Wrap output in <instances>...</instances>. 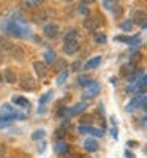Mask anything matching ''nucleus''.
Segmentation results:
<instances>
[{"label": "nucleus", "mask_w": 147, "mask_h": 158, "mask_svg": "<svg viewBox=\"0 0 147 158\" xmlns=\"http://www.w3.org/2000/svg\"><path fill=\"white\" fill-rule=\"evenodd\" d=\"M63 2H71V0H63Z\"/></svg>", "instance_id": "8fccbe9b"}, {"label": "nucleus", "mask_w": 147, "mask_h": 158, "mask_svg": "<svg viewBox=\"0 0 147 158\" xmlns=\"http://www.w3.org/2000/svg\"><path fill=\"white\" fill-rule=\"evenodd\" d=\"M112 13H114L116 18H120V16H122V13H124V10H122V6H120V5H116L112 8Z\"/></svg>", "instance_id": "473e14b6"}, {"label": "nucleus", "mask_w": 147, "mask_h": 158, "mask_svg": "<svg viewBox=\"0 0 147 158\" xmlns=\"http://www.w3.org/2000/svg\"><path fill=\"white\" fill-rule=\"evenodd\" d=\"M139 59H141L139 52H133V54L130 56V63H135V62H138Z\"/></svg>", "instance_id": "c9c22d12"}, {"label": "nucleus", "mask_w": 147, "mask_h": 158, "mask_svg": "<svg viewBox=\"0 0 147 158\" xmlns=\"http://www.w3.org/2000/svg\"><path fill=\"white\" fill-rule=\"evenodd\" d=\"M84 147H86L87 152H97L98 150V142H97V139H86Z\"/></svg>", "instance_id": "4468645a"}, {"label": "nucleus", "mask_w": 147, "mask_h": 158, "mask_svg": "<svg viewBox=\"0 0 147 158\" xmlns=\"http://www.w3.org/2000/svg\"><path fill=\"white\" fill-rule=\"evenodd\" d=\"M38 150H40V152H43V150H44V141L40 142V147H38Z\"/></svg>", "instance_id": "a19ab883"}, {"label": "nucleus", "mask_w": 147, "mask_h": 158, "mask_svg": "<svg viewBox=\"0 0 147 158\" xmlns=\"http://www.w3.org/2000/svg\"><path fill=\"white\" fill-rule=\"evenodd\" d=\"M145 89H147V74H142L135 84V92H144Z\"/></svg>", "instance_id": "9d476101"}, {"label": "nucleus", "mask_w": 147, "mask_h": 158, "mask_svg": "<svg viewBox=\"0 0 147 158\" xmlns=\"http://www.w3.org/2000/svg\"><path fill=\"white\" fill-rule=\"evenodd\" d=\"M3 79H5L8 84H15L18 81V76H16V73L13 71V70H5L3 71Z\"/></svg>", "instance_id": "2eb2a0df"}, {"label": "nucleus", "mask_w": 147, "mask_h": 158, "mask_svg": "<svg viewBox=\"0 0 147 158\" xmlns=\"http://www.w3.org/2000/svg\"><path fill=\"white\" fill-rule=\"evenodd\" d=\"M44 19H46V13L44 11H38L36 15H35V21L36 22H43Z\"/></svg>", "instance_id": "2f4dec72"}, {"label": "nucleus", "mask_w": 147, "mask_h": 158, "mask_svg": "<svg viewBox=\"0 0 147 158\" xmlns=\"http://www.w3.org/2000/svg\"><path fill=\"white\" fill-rule=\"evenodd\" d=\"M116 41H122L127 44H136V43H139V36L138 35H135V36H116Z\"/></svg>", "instance_id": "f8f14e48"}, {"label": "nucleus", "mask_w": 147, "mask_h": 158, "mask_svg": "<svg viewBox=\"0 0 147 158\" xmlns=\"http://www.w3.org/2000/svg\"><path fill=\"white\" fill-rule=\"evenodd\" d=\"M144 152H145V153H147V146H145V147H144Z\"/></svg>", "instance_id": "09e8293b"}, {"label": "nucleus", "mask_w": 147, "mask_h": 158, "mask_svg": "<svg viewBox=\"0 0 147 158\" xmlns=\"http://www.w3.org/2000/svg\"><path fill=\"white\" fill-rule=\"evenodd\" d=\"M81 2H82L84 5H89V3H93V2H95V0H81Z\"/></svg>", "instance_id": "37998d69"}, {"label": "nucleus", "mask_w": 147, "mask_h": 158, "mask_svg": "<svg viewBox=\"0 0 147 158\" xmlns=\"http://www.w3.org/2000/svg\"><path fill=\"white\" fill-rule=\"evenodd\" d=\"M112 136H114V138H117V131H116V128H112Z\"/></svg>", "instance_id": "a18cd8bd"}, {"label": "nucleus", "mask_w": 147, "mask_h": 158, "mask_svg": "<svg viewBox=\"0 0 147 158\" xmlns=\"http://www.w3.org/2000/svg\"><path fill=\"white\" fill-rule=\"evenodd\" d=\"M51 97H52V90H49L46 95H43L41 98H40V104H44V103H46V101H48V100H49Z\"/></svg>", "instance_id": "f704fd0d"}, {"label": "nucleus", "mask_w": 147, "mask_h": 158, "mask_svg": "<svg viewBox=\"0 0 147 158\" xmlns=\"http://www.w3.org/2000/svg\"><path fill=\"white\" fill-rule=\"evenodd\" d=\"M78 11L81 13L82 16H86V18H89V16H90V10H89V8H87V5H84V3H81V5L78 6Z\"/></svg>", "instance_id": "b1692460"}, {"label": "nucleus", "mask_w": 147, "mask_h": 158, "mask_svg": "<svg viewBox=\"0 0 147 158\" xmlns=\"http://www.w3.org/2000/svg\"><path fill=\"white\" fill-rule=\"evenodd\" d=\"M21 87H22L24 90H33V89L36 87V82H35L33 76L24 74V76L21 77Z\"/></svg>", "instance_id": "7ed1b4c3"}, {"label": "nucleus", "mask_w": 147, "mask_h": 158, "mask_svg": "<svg viewBox=\"0 0 147 158\" xmlns=\"http://www.w3.org/2000/svg\"><path fill=\"white\" fill-rule=\"evenodd\" d=\"M41 3H43V0H27V5H29V6H32V8L40 6Z\"/></svg>", "instance_id": "72a5a7b5"}, {"label": "nucleus", "mask_w": 147, "mask_h": 158, "mask_svg": "<svg viewBox=\"0 0 147 158\" xmlns=\"http://www.w3.org/2000/svg\"><path fill=\"white\" fill-rule=\"evenodd\" d=\"M63 65H65V62H63V60H62V62H57V70L63 68Z\"/></svg>", "instance_id": "79ce46f5"}, {"label": "nucleus", "mask_w": 147, "mask_h": 158, "mask_svg": "<svg viewBox=\"0 0 147 158\" xmlns=\"http://www.w3.org/2000/svg\"><path fill=\"white\" fill-rule=\"evenodd\" d=\"M78 30L76 29H68L65 32V35H63V43H66V41H74V40H78Z\"/></svg>", "instance_id": "ddd939ff"}, {"label": "nucleus", "mask_w": 147, "mask_h": 158, "mask_svg": "<svg viewBox=\"0 0 147 158\" xmlns=\"http://www.w3.org/2000/svg\"><path fill=\"white\" fill-rule=\"evenodd\" d=\"M65 131H66V130H63V128H59V131H57V133H56V136H57V138L63 136V135H65Z\"/></svg>", "instance_id": "ea45409f"}, {"label": "nucleus", "mask_w": 147, "mask_h": 158, "mask_svg": "<svg viewBox=\"0 0 147 158\" xmlns=\"http://www.w3.org/2000/svg\"><path fill=\"white\" fill-rule=\"evenodd\" d=\"M11 48H13V44L10 41H6V40H3V38H0V49H2V51H11Z\"/></svg>", "instance_id": "5701e85b"}, {"label": "nucleus", "mask_w": 147, "mask_h": 158, "mask_svg": "<svg viewBox=\"0 0 147 158\" xmlns=\"http://www.w3.org/2000/svg\"><path fill=\"white\" fill-rule=\"evenodd\" d=\"M87 106H89V104H87L86 101H81V103H78L74 108L68 109V112H70V115H76V114H81V112H84V111L87 109Z\"/></svg>", "instance_id": "9b49d317"}, {"label": "nucleus", "mask_w": 147, "mask_h": 158, "mask_svg": "<svg viewBox=\"0 0 147 158\" xmlns=\"http://www.w3.org/2000/svg\"><path fill=\"white\" fill-rule=\"evenodd\" d=\"M89 125V123H92V115H84L82 118H81V125Z\"/></svg>", "instance_id": "e433bc0d"}, {"label": "nucleus", "mask_w": 147, "mask_h": 158, "mask_svg": "<svg viewBox=\"0 0 147 158\" xmlns=\"http://www.w3.org/2000/svg\"><path fill=\"white\" fill-rule=\"evenodd\" d=\"M56 59H57V56H56L54 51H46V54H44V62H46V63L56 62Z\"/></svg>", "instance_id": "412c9836"}, {"label": "nucleus", "mask_w": 147, "mask_h": 158, "mask_svg": "<svg viewBox=\"0 0 147 158\" xmlns=\"http://www.w3.org/2000/svg\"><path fill=\"white\" fill-rule=\"evenodd\" d=\"M33 70H35V73H36V76L40 79L46 77V74H48V67H46V63H43V62H35L33 63Z\"/></svg>", "instance_id": "39448f33"}, {"label": "nucleus", "mask_w": 147, "mask_h": 158, "mask_svg": "<svg viewBox=\"0 0 147 158\" xmlns=\"http://www.w3.org/2000/svg\"><path fill=\"white\" fill-rule=\"evenodd\" d=\"M11 57L15 60H18V62H22L24 57H25V52H24V49L21 46H13L11 48Z\"/></svg>", "instance_id": "6e6552de"}, {"label": "nucleus", "mask_w": 147, "mask_h": 158, "mask_svg": "<svg viewBox=\"0 0 147 158\" xmlns=\"http://www.w3.org/2000/svg\"><path fill=\"white\" fill-rule=\"evenodd\" d=\"M136 68H135V65H133V63H130V65H125V67H122V68H120V73H122V74H125V76H128L131 71H135Z\"/></svg>", "instance_id": "4be33fe9"}, {"label": "nucleus", "mask_w": 147, "mask_h": 158, "mask_svg": "<svg viewBox=\"0 0 147 158\" xmlns=\"http://www.w3.org/2000/svg\"><path fill=\"white\" fill-rule=\"evenodd\" d=\"M5 155H6V147L3 144H0V158H5Z\"/></svg>", "instance_id": "4c0bfd02"}, {"label": "nucleus", "mask_w": 147, "mask_h": 158, "mask_svg": "<svg viewBox=\"0 0 147 158\" xmlns=\"http://www.w3.org/2000/svg\"><path fill=\"white\" fill-rule=\"evenodd\" d=\"M89 135H92V136H95V138H101L104 133H103V130H98V128H90V131H89Z\"/></svg>", "instance_id": "c756f323"}, {"label": "nucleus", "mask_w": 147, "mask_h": 158, "mask_svg": "<svg viewBox=\"0 0 147 158\" xmlns=\"http://www.w3.org/2000/svg\"><path fill=\"white\" fill-rule=\"evenodd\" d=\"M56 152L60 153V155H65L66 152H68V146H66L65 141H59L56 142Z\"/></svg>", "instance_id": "6ab92c4d"}, {"label": "nucleus", "mask_w": 147, "mask_h": 158, "mask_svg": "<svg viewBox=\"0 0 147 158\" xmlns=\"http://www.w3.org/2000/svg\"><path fill=\"white\" fill-rule=\"evenodd\" d=\"M100 90H101L100 84L95 82V81H92V82L87 85V92L84 94V100H90V98H93V97H97V95L100 94Z\"/></svg>", "instance_id": "f03ea898"}, {"label": "nucleus", "mask_w": 147, "mask_h": 158, "mask_svg": "<svg viewBox=\"0 0 147 158\" xmlns=\"http://www.w3.org/2000/svg\"><path fill=\"white\" fill-rule=\"evenodd\" d=\"M79 68H81V62H74V63L71 65V70H73V71H78Z\"/></svg>", "instance_id": "58836bf2"}, {"label": "nucleus", "mask_w": 147, "mask_h": 158, "mask_svg": "<svg viewBox=\"0 0 147 158\" xmlns=\"http://www.w3.org/2000/svg\"><path fill=\"white\" fill-rule=\"evenodd\" d=\"M78 49H79V41H78V40H74V41H66V43H63V52H65L66 56L76 54Z\"/></svg>", "instance_id": "20e7f679"}, {"label": "nucleus", "mask_w": 147, "mask_h": 158, "mask_svg": "<svg viewBox=\"0 0 147 158\" xmlns=\"http://www.w3.org/2000/svg\"><path fill=\"white\" fill-rule=\"evenodd\" d=\"M144 103H145V98L144 97H136V98H133L130 101V104L127 106L128 111H133V109H136V108H144Z\"/></svg>", "instance_id": "1a4fd4ad"}, {"label": "nucleus", "mask_w": 147, "mask_h": 158, "mask_svg": "<svg viewBox=\"0 0 147 158\" xmlns=\"http://www.w3.org/2000/svg\"><path fill=\"white\" fill-rule=\"evenodd\" d=\"M44 135H46V131L44 130H38V131H35V133L32 135V139H43L44 138Z\"/></svg>", "instance_id": "7c9ffc66"}, {"label": "nucleus", "mask_w": 147, "mask_h": 158, "mask_svg": "<svg viewBox=\"0 0 147 158\" xmlns=\"http://www.w3.org/2000/svg\"><path fill=\"white\" fill-rule=\"evenodd\" d=\"M117 2H119V0H103V5H104V8L112 10V8L117 5Z\"/></svg>", "instance_id": "c85d7f7f"}, {"label": "nucleus", "mask_w": 147, "mask_h": 158, "mask_svg": "<svg viewBox=\"0 0 147 158\" xmlns=\"http://www.w3.org/2000/svg\"><path fill=\"white\" fill-rule=\"evenodd\" d=\"M141 76H142V71H141V70H135V71H131V73L127 76V81H128V82H136Z\"/></svg>", "instance_id": "aec40b11"}, {"label": "nucleus", "mask_w": 147, "mask_h": 158, "mask_svg": "<svg viewBox=\"0 0 147 158\" xmlns=\"http://www.w3.org/2000/svg\"><path fill=\"white\" fill-rule=\"evenodd\" d=\"M125 155H127V158H135V156H133V153H131V152H128V150L125 152Z\"/></svg>", "instance_id": "c03bdc74"}, {"label": "nucleus", "mask_w": 147, "mask_h": 158, "mask_svg": "<svg viewBox=\"0 0 147 158\" xmlns=\"http://www.w3.org/2000/svg\"><path fill=\"white\" fill-rule=\"evenodd\" d=\"M66 77H68V71L63 70V71L59 74V77H57V84H59V85H62V84L66 81Z\"/></svg>", "instance_id": "cd10ccee"}, {"label": "nucleus", "mask_w": 147, "mask_h": 158, "mask_svg": "<svg viewBox=\"0 0 147 158\" xmlns=\"http://www.w3.org/2000/svg\"><path fill=\"white\" fill-rule=\"evenodd\" d=\"M43 33H44L48 38H54V36H57V33H59L57 24H46V25H44V29H43Z\"/></svg>", "instance_id": "423d86ee"}, {"label": "nucleus", "mask_w": 147, "mask_h": 158, "mask_svg": "<svg viewBox=\"0 0 147 158\" xmlns=\"http://www.w3.org/2000/svg\"><path fill=\"white\" fill-rule=\"evenodd\" d=\"M101 63V57H93V59H90L87 63H86V70H93V68H97L98 65Z\"/></svg>", "instance_id": "a211bd4d"}, {"label": "nucleus", "mask_w": 147, "mask_h": 158, "mask_svg": "<svg viewBox=\"0 0 147 158\" xmlns=\"http://www.w3.org/2000/svg\"><path fill=\"white\" fill-rule=\"evenodd\" d=\"M95 41L98 44H104L106 41H108V36H106L104 33H95Z\"/></svg>", "instance_id": "393cba45"}, {"label": "nucleus", "mask_w": 147, "mask_h": 158, "mask_svg": "<svg viewBox=\"0 0 147 158\" xmlns=\"http://www.w3.org/2000/svg\"><path fill=\"white\" fill-rule=\"evenodd\" d=\"M142 29H147V22H144V24H142Z\"/></svg>", "instance_id": "de8ad7c7"}, {"label": "nucleus", "mask_w": 147, "mask_h": 158, "mask_svg": "<svg viewBox=\"0 0 147 158\" xmlns=\"http://www.w3.org/2000/svg\"><path fill=\"white\" fill-rule=\"evenodd\" d=\"M82 25H84V29L87 32H95L98 29V21L93 19V18H86L84 22H82Z\"/></svg>", "instance_id": "0eeeda50"}, {"label": "nucleus", "mask_w": 147, "mask_h": 158, "mask_svg": "<svg viewBox=\"0 0 147 158\" xmlns=\"http://www.w3.org/2000/svg\"><path fill=\"white\" fill-rule=\"evenodd\" d=\"M8 33L11 35V36H18V38H22V36H27L30 32H29V29L27 27H22L21 24H18V22H10L8 24Z\"/></svg>", "instance_id": "f257e3e1"}, {"label": "nucleus", "mask_w": 147, "mask_h": 158, "mask_svg": "<svg viewBox=\"0 0 147 158\" xmlns=\"http://www.w3.org/2000/svg\"><path fill=\"white\" fill-rule=\"evenodd\" d=\"M90 82H92V81H90L87 76H79V77H78V84H79V85H82V87H87Z\"/></svg>", "instance_id": "a878e982"}, {"label": "nucleus", "mask_w": 147, "mask_h": 158, "mask_svg": "<svg viewBox=\"0 0 147 158\" xmlns=\"http://www.w3.org/2000/svg\"><path fill=\"white\" fill-rule=\"evenodd\" d=\"M120 29H122L124 32H130V30L133 29V21H125V22H122V24H120Z\"/></svg>", "instance_id": "bb28decb"}, {"label": "nucleus", "mask_w": 147, "mask_h": 158, "mask_svg": "<svg viewBox=\"0 0 147 158\" xmlns=\"http://www.w3.org/2000/svg\"><path fill=\"white\" fill-rule=\"evenodd\" d=\"M13 103L19 104L21 108H25V109L30 108V101H29L27 98H24V97H15V98H13Z\"/></svg>", "instance_id": "f3484780"}, {"label": "nucleus", "mask_w": 147, "mask_h": 158, "mask_svg": "<svg viewBox=\"0 0 147 158\" xmlns=\"http://www.w3.org/2000/svg\"><path fill=\"white\" fill-rule=\"evenodd\" d=\"M2 81H3V74H2V73H0V82H2Z\"/></svg>", "instance_id": "49530a36"}, {"label": "nucleus", "mask_w": 147, "mask_h": 158, "mask_svg": "<svg viewBox=\"0 0 147 158\" xmlns=\"http://www.w3.org/2000/svg\"><path fill=\"white\" fill-rule=\"evenodd\" d=\"M144 21H145V13H144L142 10L135 11V15H133V24H139V25H142Z\"/></svg>", "instance_id": "dca6fc26"}]
</instances>
